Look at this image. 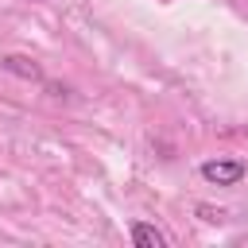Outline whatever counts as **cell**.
Returning <instances> with one entry per match:
<instances>
[{
	"label": "cell",
	"instance_id": "6da1fadb",
	"mask_svg": "<svg viewBox=\"0 0 248 248\" xmlns=\"http://www.w3.org/2000/svg\"><path fill=\"white\" fill-rule=\"evenodd\" d=\"M198 170H202V178L213 182V186H236L248 167H244L240 159H205Z\"/></svg>",
	"mask_w": 248,
	"mask_h": 248
},
{
	"label": "cell",
	"instance_id": "277c9868",
	"mask_svg": "<svg viewBox=\"0 0 248 248\" xmlns=\"http://www.w3.org/2000/svg\"><path fill=\"white\" fill-rule=\"evenodd\" d=\"M198 213H202V217H205V221H221V217H225V213H221V209H209V205H198Z\"/></svg>",
	"mask_w": 248,
	"mask_h": 248
},
{
	"label": "cell",
	"instance_id": "3957f363",
	"mask_svg": "<svg viewBox=\"0 0 248 248\" xmlns=\"http://www.w3.org/2000/svg\"><path fill=\"white\" fill-rule=\"evenodd\" d=\"M4 70H8V74H16V78H23V81H43L39 62H35V58H27V54H8V58H4Z\"/></svg>",
	"mask_w": 248,
	"mask_h": 248
},
{
	"label": "cell",
	"instance_id": "7a4b0ae2",
	"mask_svg": "<svg viewBox=\"0 0 248 248\" xmlns=\"http://www.w3.org/2000/svg\"><path fill=\"white\" fill-rule=\"evenodd\" d=\"M128 236H132V244H136V248H167V244H170V240H167V232H159V229H155V225H147V221H132Z\"/></svg>",
	"mask_w": 248,
	"mask_h": 248
}]
</instances>
